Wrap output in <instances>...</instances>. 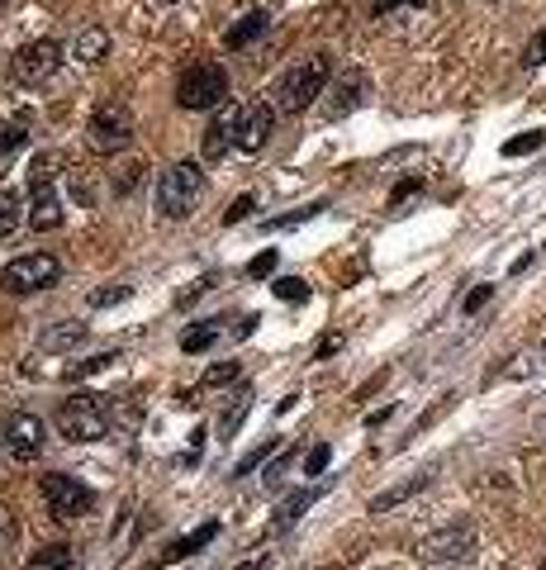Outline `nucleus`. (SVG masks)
Listing matches in <instances>:
<instances>
[{"label": "nucleus", "instance_id": "nucleus-1", "mask_svg": "<svg viewBox=\"0 0 546 570\" xmlns=\"http://www.w3.org/2000/svg\"><path fill=\"white\" fill-rule=\"evenodd\" d=\"M57 167H63L57 153H43V157H34V167H29V229H39V233L63 229V219H67L63 195L53 190Z\"/></svg>", "mask_w": 546, "mask_h": 570}, {"label": "nucleus", "instance_id": "nucleus-2", "mask_svg": "<svg viewBox=\"0 0 546 570\" xmlns=\"http://www.w3.org/2000/svg\"><path fill=\"white\" fill-rule=\"evenodd\" d=\"M328 72H332L328 53H314V57H305V63H295L276 81V110L281 114H305L309 105L328 91Z\"/></svg>", "mask_w": 546, "mask_h": 570}, {"label": "nucleus", "instance_id": "nucleus-3", "mask_svg": "<svg viewBox=\"0 0 546 570\" xmlns=\"http://www.w3.org/2000/svg\"><path fill=\"white\" fill-rule=\"evenodd\" d=\"M57 428H63L67 442H100L110 432V409H105L100 395H67L57 404Z\"/></svg>", "mask_w": 546, "mask_h": 570}, {"label": "nucleus", "instance_id": "nucleus-4", "mask_svg": "<svg viewBox=\"0 0 546 570\" xmlns=\"http://www.w3.org/2000/svg\"><path fill=\"white\" fill-rule=\"evenodd\" d=\"M205 195V172L195 162H172L157 182V209L166 219H186Z\"/></svg>", "mask_w": 546, "mask_h": 570}, {"label": "nucleus", "instance_id": "nucleus-5", "mask_svg": "<svg viewBox=\"0 0 546 570\" xmlns=\"http://www.w3.org/2000/svg\"><path fill=\"white\" fill-rule=\"evenodd\" d=\"M223 100H229V72L219 63H195L181 72V81H176L181 110H219Z\"/></svg>", "mask_w": 546, "mask_h": 570}, {"label": "nucleus", "instance_id": "nucleus-6", "mask_svg": "<svg viewBox=\"0 0 546 570\" xmlns=\"http://www.w3.org/2000/svg\"><path fill=\"white\" fill-rule=\"evenodd\" d=\"M133 114L124 110L119 100H105V105H96V114H90V124H86V139H90V147L96 153H124V147L133 143Z\"/></svg>", "mask_w": 546, "mask_h": 570}, {"label": "nucleus", "instance_id": "nucleus-7", "mask_svg": "<svg viewBox=\"0 0 546 570\" xmlns=\"http://www.w3.org/2000/svg\"><path fill=\"white\" fill-rule=\"evenodd\" d=\"M63 276V262L53 252H29V257H14L6 272H0V291L10 295H34V291H48Z\"/></svg>", "mask_w": 546, "mask_h": 570}, {"label": "nucleus", "instance_id": "nucleus-8", "mask_svg": "<svg viewBox=\"0 0 546 570\" xmlns=\"http://www.w3.org/2000/svg\"><path fill=\"white\" fill-rule=\"evenodd\" d=\"M43 504H48V514L53 518H86L90 508H96V494H90L86 480L77 475H67V471H53V475H43Z\"/></svg>", "mask_w": 546, "mask_h": 570}, {"label": "nucleus", "instance_id": "nucleus-9", "mask_svg": "<svg viewBox=\"0 0 546 570\" xmlns=\"http://www.w3.org/2000/svg\"><path fill=\"white\" fill-rule=\"evenodd\" d=\"M57 67H63V43L57 39H34L14 53V81L20 86H43Z\"/></svg>", "mask_w": 546, "mask_h": 570}, {"label": "nucleus", "instance_id": "nucleus-10", "mask_svg": "<svg viewBox=\"0 0 546 570\" xmlns=\"http://www.w3.org/2000/svg\"><path fill=\"white\" fill-rule=\"evenodd\" d=\"M367 96H371V77L361 67H347L338 81H332V96H328V105H324V114L328 119H347L352 110H361L367 105Z\"/></svg>", "mask_w": 546, "mask_h": 570}, {"label": "nucleus", "instance_id": "nucleus-11", "mask_svg": "<svg viewBox=\"0 0 546 570\" xmlns=\"http://www.w3.org/2000/svg\"><path fill=\"white\" fill-rule=\"evenodd\" d=\"M271 129H276V105H266V100L248 105L242 119H238V147H242V153H262L266 139H271Z\"/></svg>", "mask_w": 546, "mask_h": 570}, {"label": "nucleus", "instance_id": "nucleus-12", "mask_svg": "<svg viewBox=\"0 0 546 570\" xmlns=\"http://www.w3.org/2000/svg\"><path fill=\"white\" fill-rule=\"evenodd\" d=\"M470 551H476V533L461 523V528H447V533L428 537V542L418 547V557L423 561H466Z\"/></svg>", "mask_w": 546, "mask_h": 570}, {"label": "nucleus", "instance_id": "nucleus-13", "mask_svg": "<svg viewBox=\"0 0 546 570\" xmlns=\"http://www.w3.org/2000/svg\"><path fill=\"white\" fill-rule=\"evenodd\" d=\"M6 442H10L14 461L39 457L43 452V418L39 414H14L10 424H6Z\"/></svg>", "mask_w": 546, "mask_h": 570}, {"label": "nucleus", "instance_id": "nucleus-14", "mask_svg": "<svg viewBox=\"0 0 546 570\" xmlns=\"http://www.w3.org/2000/svg\"><path fill=\"white\" fill-rule=\"evenodd\" d=\"M238 110L229 100L219 105V114H215V124L205 129V162H219L223 153H229V147H238Z\"/></svg>", "mask_w": 546, "mask_h": 570}, {"label": "nucleus", "instance_id": "nucleus-15", "mask_svg": "<svg viewBox=\"0 0 546 570\" xmlns=\"http://www.w3.org/2000/svg\"><path fill=\"white\" fill-rule=\"evenodd\" d=\"M215 537H219V518H209V523H200V528H195V533H186V537H176V542L172 547H166V566H172V561H186V557H195V551H205L209 542H215Z\"/></svg>", "mask_w": 546, "mask_h": 570}, {"label": "nucleus", "instance_id": "nucleus-16", "mask_svg": "<svg viewBox=\"0 0 546 570\" xmlns=\"http://www.w3.org/2000/svg\"><path fill=\"white\" fill-rule=\"evenodd\" d=\"M318 494H324L318 485H314V490H299V494H291V500H285V504L276 508V518H271V533H276V537H281V533H291L295 523L305 518V508H314V504H318Z\"/></svg>", "mask_w": 546, "mask_h": 570}, {"label": "nucleus", "instance_id": "nucleus-17", "mask_svg": "<svg viewBox=\"0 0 546 570\" xmlns=\"http://www.w3.org/2000/svg\"><path fill=\"white\" fill-rule=\"evenodd\" d=\"M266 10H248V14H242V20L229 29V34H223V48H229V53H238V48H248V43L252 39H262L266 34Z\"/></svg>", "mask_w": 546, "mask_h": 570}, {"label": "nucleus", "instance_id": "nucleus-18", "mask_svg": "<svg viewBox=\"0 0 546 570\" xmlns=\"http://www.w3.org/2000/svg\"><path fill=\"white\" fill-rule=\"evenodd\" d=\"M223 338V324L219 319H200V324H190L186 333H181V352H205V348H215V342Z\"/></svg>", "mask_w": 546, "mask_h": 570}, {"label": "nucleus", "instance_id": "nucleus-19", "mask_svg": "<svg viewBox=\"0 0 546 570\" xmlns=\"http://www.w3.org/2000/svg\"><path fill=\"white\" fill-rule=\"evenodd\" d=\"M81 338H86V324H53V328H43L39 348L43 352H67V348H77Z\"/></svg>", "mask_w": 546, "mask_h": 570}, {"label": "nucleus", "instance_id": "nucleus-20", "mask_svg": "<svg viewBox=\"0 0 546 570\" xmlns=\"http://www.w3.org/2000/svg\"><path fill=\"white\" fill-rule=\"evenodd\" d=\"M72 561H77L72 542H48L43 551H34V557H29L24 570H72Z\"/></svg>", "mask_w": 546, "mask_h": 570}, {"label": "nucleus", "instance_id": "nucleus-21", "mask_svg": "<svg viewBox=\"0 0 546 570\" xmlns=\"http://www.w3.org/2000/svg\"><path fill=\"white\" fill-rule=\"evenodd\" d=\"M77 57L86 67L105 63V57H110V34H105V29H86V34L77 39Z\"/></svg>", "mask_w": 546, "mask_h": 570}, {"label": "nucleus", "instance_id": "nucleus-22", "mask_svg": "<svg viewBox=\"0 0 546 570\" xmlns=\"http://www.w3.org/2000/svg\"><path fill=\"white\" fill-rule=\"evenodd\" d=\"M423 485H428V475H414V480H404V485H394V490H385V494H375V500H371V514H390L394 504H404L408 494H418Z\"/></svg>", "mask_w": 546, "mask_h": 570}, {"label": "nucleus", "instance_id": "nucleus-23", "mask_svg": "<svg viewBox=\"0 0 546 570\" xmlns=\"http://www.w3.org/2000/svg\"><path fill=\"white\" fill-rule=\"evenodd\" d=\"M248 404H252V390L242 385L238 395L229 399V414H223V424H219V442H229L233 432H238V424H242V418H248Z\"/></svg>", "mask_w": 546, "mask_h": 570}, {"label": "nucleus", "instance_id": "nucleus-24", "mask_svg": "<svg viewBox=\"0 0 546 570\" xmlns=\"http://www.w3.org/2000/svg\"><path fill=\"white\" fill-rule=\"evenodd\" d=\"M119 362V352H96V357H81V362L67 366V381H86V376H100V371H110Z\"/></svg>", "mask_w": 546, "mask_h": 570}, {"label": "nucleus", "instance_id": "nucleus-25", "mask_svg": "<svg viewBox=\"0 0 546 570\" xmlns=\"http://www.w3.org/2000/svg\"><path fill=\"white\" fill-rule=\"evenodd\" d=\"M276 447H281L276 438L256 442V447H252V452H248V457H242V461H238V467H233V480H242V475H252V471H256V467H262V461H266L271 452H276Z\"/></svg>", "mask_w": 546, "mask_h": 570}, {"label": "nucleus", "instance_id": "nucleus-26", "mask_svg": "<svg viewBox=\"0 0 546 570\" xmlns=\"http://www.w3.org/2000/svg\"><path fill=\"white\" fill-rule=\"evenodd\" d=\"M546 147V133L533 129V133H518V139H509L504 143V157H527V153H542Z\"/></svg>", "mask_w": 546, "mask_h": 570}, {"label": "nucleus", "instance_id": "nucleus-27", "mask_svg": "<svg viewBox=\"0 0 546 570\" xmlns=\"http://www.w3.org/2000/svg\"><path fill=\"white\" fill-rule=\"evenodd\" d=\"M271 291H276V299H285V305H305V299H309V285L299 281V276H281V281H271Z\"/></svg>", "mask_w": 546, "mask_h": 570}, {"label": "nucleus", "instance_id": "nucleus-28", "mask_svg": "<svg viewBox=\"0 0 546 570\" xmlns=\"http://www.w3.org/2000/svg\"><path fill=\"white\" fill-rule=\"evenodd\" d=\"M20 229V200H14V190H0V238H10Z\"/></svg>", "mask_w": 546, "mask_h": 570}, {"label": "nucleus", "instance_id": "nucleus-29", "mask_svg": "<svg viewBox=\"0 0 546 570\" xmlns=\"http://www.w3.org/2000/svg\"><path fill=\"white\" fill-rule=\"evenodd\" d=\"M318 209H324V205H309V209H295V215H281V219H266V223H262V229H266V233H281V229H295V223H305V219H314V215H318Z\"/></svg>", "mask_w": 546, "mask_h": 570}, {"label": "nucleus", "instance_id": "nucleus-30", "mask_svg": "<svg viewBox=\"0 0 546 570\" xmlns=\"http://www.w3.org/2000/svg\"><path fill=\"white\" fill-rule=\"evenodd\" d=\"M328 461H332V447H328V442L309 447V457H305V475H324V471H328Z\"/></svg>", "mask_w": 546, "mask_h": 570}, {"label": "nucleus", "instance_id": "nucleus-31", "mask_svg": "<svg viewBox=\"0 0 546 570\" xmlns=\"http://www.w3.org/2000/svg\"><path fill=\"white\" fill-rule=\"evenodd\" d=\"M29 139V119H14V124L0 133V153H14V147H20Z\"/></svg>", "mask_w": 546, "mask_h": 570}, {"label": "nucleus", "instance_id": "nucleus-32", "mask_svg": "<svg viewBox=\"0 0 546 570\" xmlns=\"http://www.w3.org/2000/svg\"><path fill=\"white\" fill-rule=\"evenodd\" d=\"M271 272H276V252H271V248H266V252H256V257L248 262V276H252V281H266Z\"/></svg>", "mask_w": 546, "mask_h": 570}, {"label": "nucleus", "instance_id": "nucleus-33", "mask_svg": "<svg viewBox=\"0 0 546 570\" xmlns=\"http://www.w3.org/2000/svg\"><path fill=\"white\" fill-rule=\"evenodd\" d=\"M129 295H133L129 285H114V291H96V295H90V305H96V309H110V305H124Z\"/></svg>", "mask_w": 546, "mask_h": 570}, {"label": "nucleus", "instance_id": "nucleus-34", "mask_svg": "<svg viewBox=\"0 0 546 570\" xmlns=\"http://www.w3.org/2000/svg\"><path fill=\"white\" fill-rule=\"evenodd\" d=\"M229 381H238V362H219L205 371V385H229Z\"/></svg>", "mask_w": 546, "mask_h": 570}, {"label": "nucleus", "instance_id": "nucleus-35", "mask_svg": "<svg viewBox=\"0 0 546 570\" xmlns=\"http://www.w3.org/2000/svg\"><path fill=\"white\" fill-rule=\"evenodd\" d=\"M252 209H256V200H252V195H238V200L229 205V215H223V223H242V219L252 215Z\"/></svg>", "mask_w": 546, "mask_h": 570}, {"label": "nucleus", "instance_id": "nucleus-36", "mask_svg": "<svg viewBox=\"0 0 546 570\" xmlns=\"http://www.w3.org/2000/svg\"><path fill=\"white\" fill-rule=\"evenodd\" d=\"M490 299H494V285H476V291L466 295V305H461V309H466V314H476V309L490 305Z\"/></svg>", "mask_w": 546, "mask_h": 570}, {"label": "nucleus", "instance_id": "nucleus-37", "mask_svg": "<svg viewBox=\"0 0 546 570\" xmlns=\"http://www.w3.org/2000/svg\"><path fill=\"white\" fill-rule=\"evenodd\" d=\"M291 467H295V452H285V457L276 461V467H271V471H266V485H271V490H276V485H281V480H285V471H291Z\"/></svg>", "mask_w": 546, "mask_h": 570}, {"label": "nucleus", "instance_id": "nucleus-38", "mask_svg": "<svg viewBox=\"0 0 546 570\" xmlns=\"http://www.w3.org/2000/svg\"><path fill=\"white\" fill-rule=\"evenodd\" d=\"M256 324H262V314H238V319H233V338H252Z\"/></svg>", "mask_w": 546, "mask_h": 570}, {"label": "nucleus", "instance_id": "nucleus-39", "mask_svg": "<svg viewBox=\"0 0 546 570\" xmlns=\"http://www.w3.org/2000/svg\"><path fill=\"white\" fill-rule=\"evenodd\" d=\"M414 190H423V182H418V176H408V182H400V186H394L390 205H404V200H408V195H414Z\"/></svg>", "mask_w": 546, "mask_h": 570}, {"label": "nucleus", "instance_id": "nucleus-40", "mask_svg": "<svg viewBox=\"0 0 546 570\" xmlns=\"http://www.w3.org/2000/svg\"><path fill=\"white\" fill-rule=\"evenodd\" d=\"M205 438H209L205 428H195V432H190V452H186V467H195V461H200V452H205Z\"/></svg>", "mask_w": 546, "mask_h": 570}, {"label": "nucleus", "instance_id": "nucleus-41", "mask_svg": "<svg viewBox=\"0 0 546 570\" xmlns=\"http://www.w3.org/2000/svg\"><path fill=\"white\" fill-rule=\"evenodd\" d=\"M527 63H533V67H537V63H546V29H542V34H537L533 43H527Z\"/></svg>", "mask_w": 546, "mask_h": 570}, {"label": "nucleus", "instance_id": "nucleus-42", "mask_svg": "<svg viewBox=\"0 0 546 570\" xmlns=\"http://www.w3.org/2000/svg\"><path fill=\"white\" fill-rule=\"evenodd\" d=\"M342 348V338L338 333H328V338H318V348H314V357H318V362H324V357H332V352H338Z\"/></svg>", "mask_w": 546, "mask_h": 570}, {"label": "nucleus", "instance_id": "nucleus-43", "mask_svg": "<svg viewBox=\"0 0 546 570\" xmlns=\"http://www.w3.org/2000/svg\"><path fill=\"white\" fill-rule=\"evenodd\" d=\"M209 285H215V276L195 281V285H190V291H186V295H181V305H195V299H200V295H209Z\"/></svg>", "mask_w": 546, "mask_h": 570}, {"label": "nucleus", "instance_id": "nucleus-44", "mask_svg": "<svg viewBox=\"0 0 546 570\" xmlns=\"http://www.w3.org/2000/svg\"><path fill=\"white\" fill-rule=\"evenodd\" d=\"M295 404H299V390H291V395H285V399H276V414H291Z\"/></svg>", "mask_w": 546, "mask_h": 570}, {"label": "nucleus", "instance_id": "nucleus-45", "mask_svg": "<svg viewBox=\"0 0 546 570\" xmlns=\"http://www.w3.org/2000/svg\"><path fill=\"white\" fill-rule=\"evenodd\" d=\"M238 570H262V561H248V566H238Z\"/></svg>", "mask_w": 546, "mask_h": 570}, {"label": "nucleus", "instance_id": "nucleus-46", "mask_svg": "<svg viewBox=\"0 0 546 570\" xmlns=\"http://www.w3.org/2000/svg\"><path fill=\"white\" fill-rule=\"evenodd\" d=\"M162 6H176V0H162Z\"/></svg>", "mask_w": 546, "mask_h": 570}]
</instances>
